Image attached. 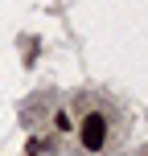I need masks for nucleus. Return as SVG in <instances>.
Returning <instances> with one entry per match:
<instances>
[{
    "instance_id": "f257e3e1",
    "label": "nucleus",
    "mask_w": 148,
    "mask_h": 156,
    "mask_svg": "<svg viewBox=\"0 0 148 156\" xmlns=\"http://www.w3.org/2000/svg\"><path fill=\"white\" fill-rule=\"evenodd\" d=\"M78 140H82L86 152H103V144L111 140V123H107V115H103V111H91V115L78 123Z\"/></svg>"
},
{
    "instance_id": "7ed1b4c3",
    "label": "nucleus",
    "mask_w": 148,
    "mask_h": 156,
    "mask_svg": "<svg viewBox=\"0 0 148 156\" xmlns=\"http://www.w3.org/2000/svg\"><path fill=\"white\" fill-rule=\"evenodd\" d=\"M54 127H58V132H70V115H66V111H58V115H54Z\"/></svg>"
},
{
    "instance_id": "f03ea898",
    "label": "nucleus",
    "mask_w": 148,
    "mask_h": 156,
    "mask_svg": "<svg viewBox=\"0 0 148 156\" xmlns=\"http://www.w3.org/2000/svg\"><path fill=\"white\" fill-rule=\"evenodd\" d=\"M25 152H29V156H37V152H49V144H45V140H29V144H25Z\"/></svg>"
}]
</instances>
